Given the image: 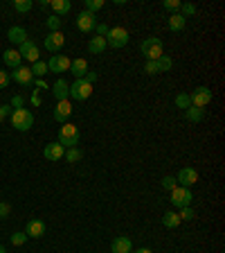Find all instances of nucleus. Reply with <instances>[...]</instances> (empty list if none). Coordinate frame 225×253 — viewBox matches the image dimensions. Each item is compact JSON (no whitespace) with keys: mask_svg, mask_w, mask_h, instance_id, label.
<instances>
[{"mask_svg":"<svg viewBox=\"0 0 225 253\" xmlns=\"http://www.w3.org/2000/svg\"><path fill=\"white\" fill-rule=\"evenodd\" d=\"M9 118H11V127L16 131H29L34 127V115L29 108H14Z\"/></svg>","mask_w":225,"mask_h":253,"instance_id":"nucleus-1","label":"nucleus"},{"mask_svg":"<svg viewBox=\"0 0 225 253\" xmlns=\"http://www.w3.org/2000/svg\"><path fill=\"white\" fill-rule=\"evenodd\" d=\"M140 48H142V54H144V59L146 61H158L162 57V50H165V45H162V41L158 36H151V38H144V41H142V45H140Z\"/></svg>","mask_w":225,"mask_h":253,"instance_id":"nucleus-2","label":"nucleus"},{"mask_svg":"<svg viewBox=\"0 0 225 253\" xmlns=\"http://www.w3.org/2000/svg\"><path fill=\"white\" fill-rule=\"evenodd\" d=\"M59 145H63L65 149L68 147H77L79 145V129H77V124L72 122H65L63 127L59 129V140H56Z\"/></svg>","mask_w":225,"mask_h":253,"instance_id":"nucleus-3","label":"nucleus"},{"mask_svg":"<svg viewBox=\"0 0 225 253\" xmlns=\"http://www.w3.org/2000/svg\"><path fill=\"white\" fill-rule=\"evenodd\" d=\"M171 201L173 206H176L178 210L180 208H187V206H192L194 201V194H192V188H180V185H176V188L171 190Z\"/></svg>","mask_w":225,"mask_h":253,"instance_id":"nucleus-4","label":"nucleus"},{"mask_svg":"<svg viewBox=\"0 0 225 253\" xmlns=\"http://www.w3.org/2000/svg\"><path fill=\"white\" fill-rule=\"evenodd\" d=\"M129 38L131 36L124 27H111V32H108V36H106V45L108 48L119 50V48H124V45L129 43Z\"/></svg>","mask_w":225,"mask_h":253,"instance_id":"nucleus-5","label":"nucleus"},{"mask_svg":"<svg viewBox=\"0 0 225 253\" xmlns=\"http://www.w3.org/2000/svg\"><path fill=\"white\" fill-rule=\"evenodd\" d=\"M90 95H92V86L86 79H75L72 84H70V97H72V100L84 102V100H88Z\"/></svg>","mask_w":225,"mask_h":253,"instance_id":"nucleus-6","label":"nucleus"},{"mask_svg":"<svg viewBox=\"0 0 225 253\" xmlns=\"http://www.w3.org/2000/svg\"><path fill=\"white\" fill-rule=\"evenodd\" d=\"M189 102L196 108H205L209 102H212V91L207 86H198L194 88V93H189Z\"/></svg>","mask_w":225,"mask_h":253,"instance_id":"nucleus-7","label":"nucleus"},{"mask_svg":"<svg viewBox=\"0 0 225 253\" xmlns=\"http://www.w3.org/2000/svg\"><path fill=\"white\" fill-rule=\"evenodd\" d=\"M97 27V16L95 14H90V11H79V16H77V30L79 32H84V34H88V32H92Z\"/></svg>","mask_w":225,"mask_h":253,"instance_id":"nucleus-8","label":"nucleus"},{"mask_svg":"<svg viewBox=\"0 0 225 253\" xmlns=\"http://www.w3.org/2000/svg\"><path fill=\"white\" fill-rule=\"evenodd\" d=\"M18 52H21V59H27L29 64H36L38 57H41V50H38V45L34 43V41H29V38H27L25 43L18 48Z\"/></svg>","mask_w":225,"mask_h":253,"instance_id":"nucleus-9","label":"nucleus"},{"mask_svg":"<svg viewBox=\"0 0 225 253\" xmlns=\"http://www.w3.org/2000/svg\"><path fill=\"white\" fill-rule=\"evenodd\" d=\"M176 181L180 183V188H192V185H196V181H198V172H196L194 167H182L180 172H178Z\"/></svg>","mask_w":225,"mask_h":253,"instance_id":"nucleus-10","label":"nucleus"},{"mask_svg":"<svg viewBox=\"0 0 225 253\" xmlns=\"http://www.w3.org/2000/svg\"><path fill=\"white\" fill-rule=\"evenodd\" d=\"M9 77H14V81L21 84V86H32L34 84V75H32V70L27 68V66H18L14 72H9Z\"/></svg>","mask_w":225,"mask_h":253,"instance_id":"nucleus-11","label":"nucleus"},{"mask_svg":"<svg viewBox=\"0 0 225 253\" xmlns=\"http://www.w3.org/2000/svg\"><path fill=\"white\" fill-rule=\"evenodd\" d=\"M45 231H48V226H45L43 219H29L25 226V235L27 237H34V240H38V237H43Z\"/></svg>","mask_w":225,"mask_h":253,"instance_id":"nucleus-12","label":"nucleus"},{"mask_svg":"<svg viewBox=\"0 0 225 253\" xmlns=\"http://www.w3.org/2000/svg\"><path fill=\"white\" fill-rule=\"evenodd\" d=\"M63 43H65V36L61 32H50L43 41L45 50H50V52H59V50L63 48Z\"/></svg>","mask_w":225,"mask_h":253,"instance_id":"nucleus-13","label":"nucleus"},{"mask_svg":"<svg viewBox=\"0 0 225 253\" xmlns=\"http://www.w3.org/2000/svg\"><path fill=\"white\" fill-rule=\"evenodd\" d=\"M70 115H72V104L68 102V100H63V102H56V108H54V120L61 124H65L70 120Z\"/></svg>","mask_w":225,"mask_h":253,"instance_id":"nucleus-14","label":"nucleus"},{"mask_svg":"<svg viewBox=\"0 0 225 253\" xmlns=\"http://www.w3.org/2000/svg\"><path fill=\"white\" fill-rule=\"evenodd\" d=\"M7 38H9L11 45H18V48H21V45L27 41V30L25 27H21V25H14V27H9Z\"/></svg>","mask_w":225,"mask_h":253,"instance_id":"nucleus-15","label":"nucleus"},{"mask_svg":"<svg viewBox=\"0 0 225 253\" xmlns=\"http://www.w3.org/2000/svg\"><path fill=\"white\" fill-rule=\"evenodd\" d=\"M68 68H70V59L65 54H54L48 64V70H52V72H68Z\"/></svg>","mask_w":225,"mask_h":253,"instance_id":"nucleus-16","label":"nucleus"},{"mask_svg":"<svg viewBox=\"0 0 225 253\" xmlns=\"http://www.w3.org/2000/svg\"><path fill=\"white\" fill-rule=\"evenodd\" d=\"M111 251L112 253H131L133 251V242H131L126 235H117L111 242Z\"/></svg>","mask_w":225,"mask_h":253,"instance_id":"nucleus-17","label":"nucleus"},{"mask_svg":"<svg viewBox=\"0 0 225 253\" xmlns=\"http://www.w3.org/2000/svg\"><path fill=\"white\" fill-rule=\"evenodd\" d=\"M65 154V147L59 145V143H50V145H45L43 149V156L48 158V161H61Z\"/></svg>","mask_w":225,"mask_h":253,"instance_id":"nucleus-18","label":"nucleus"},{"mask_svg":"<svg viewBox=\"0 0 225 253\" xmlns=\"http://www.w3.org/2000/svg\"><path fill=\"white\" fill-rule=\"evenodd\" d=\"M52 95L56 97V102H63V100H68V95H70V86H68V81H65V79H56V81H54V86H52Z\"/></svg>","mask_w":225,"mask_h":253,"instance_id":"nucleus-19","label":"nucleus"},{"mask_svg":"<svg viewBox=\"0 0 225 253\" xmlns=\"http://www.w3.org/2000/svg\"><path fill=\"white\" fill-rule=\"evenodd\" d=\"M2 61H5V66H9L11 70H16L23 59H21V52H18L16 48H9L2 52Z\"/></svg>","mask_w":225,"mask_h":253,"instance_id":"nucleus-20","label":"nucleus"},{"mask_svg":"<svg viewBox=\"0 0 225 253\" xmlns=\"http://www.w3.org/2000/svg\"><path fill=\"white\" fill-rule=\"evenodd\" d=\"M70 70H72V75L77 77V79H84L88 72V61L86 59H75L70 61Z\"/></svg>","mask_w":225,"mask_h":253,"instance_id":"nucleus-21","label":"nucleus"},{"mask_svg":"<svg viewBox=\"0 0 225 253\" xmlns=\"http://www.w3.org/2000/svg\"><path fill=\"white\" fill-rule=\"evenodd\" d=\"M50 7H52V11H54V16H65L70 9H72V2L70 0H52L50 2Z\"/></svg>","mask_w":225,"mask_h":253,"instance_id":"nucleus-22","label":"nucleus"},{"mask_svg":"<svg viewBox=\"0 0 225 253\" xmlns=\"http://www.w3.org/2000/svg\"><path fill=\"white\" fill-rule=\"evenodd\" d=\"M106 48H108L106 38H102V36H92L90 41H88V52L90 54H102Z\"/></svg>","mask_w":225,"mask_h":253,"instance_id":"nucleus-23","label":"nucleus"},{"mask_svg":"<svg viewBox=\"0 0 225 253\" xmlns=\"http://www.w3.org/2000/svg\"><path fill=\"white\" fill-rule=\"evenodd\" d=\"M162 224H165L167 228H178L180 226V217H178L176 210H167L165 215H162Z\"/></svg>","mask_w":225,"mask_h":253,"instance_id":"nucleus-24","label":"nucleus"},{"mask_svg":"<svg viewBox=\"0 0 225 253\" xmlns=\"http://www.w3.org/2000/svg\"><path fill=\"white\" fill-rule=\"evenodd\" d=\"M185 118H187V122H203L205 118V108H196V107H189L187 111H185Z\"/></svg>","mask_w":225,"mask_h":253,"instance_id":"nucleus-25","label":"nucleus"},{"mask_svg":"<svg viewBox=\"0 0 225 253\" xmlns=\"http://www.w3.org/2000/svg\"><path fill=\"white\" fill-rule=\"evenodd\" d=\"M185 25H187V18H182L180 14H171V16H169V30H171V32H182Z\"/></svg>","mask_w":225,"mask_h":253,"instance_id":"nucleus-26","label":"nucleus"},{"mask_svg":"<svg viewBox=\"0 0 225 253\" xmlns=\"http://www.w3.org/2000/svg\"><path fill=\"white\" fill-rule=\"evenodd\" d=\"M63 158H68V163H79L81 158H84V151L79 149V147H68L63 154Z\"/></svg>","mask_w":225,"mask_h":253,"instance_id":"nucleus-27","label":"nucleus"},{"mask_svg":"<svg viewBox=\"0 0 225 253\" xmlns=\"http://www.w3.org/2000/svg\"><path fill=\"white\" fill-rule=\"evenodd\" d=\"M29 70H32V75H34V77H43L45 72H48V64L38 59L36 64H32V66H29Z\"/></svg>","mask_w":225,"mask_h":253,"instance_id":"nucleus-28","label":"nucleus"},{"mask_svg":"<svg viewBox=\"0 0 225 253\" xmlns=\"http://www.w3.org/2000/svg\"><path fill=\"white\" fill-rule=\"evenodd\" d=\"M176 107L182 108V111H187V108L192 107V102H189V93H178L176 95Z\"/></svg>","mask_w":225,"mask_h":253,"instance_id":"nucleus-29","label":"nucleus"},{"mask_svg":"<svg viewBox=\"0 0 225 253\" xmlns=\"http://www.w3.org/2000/svg\"><path fill=\"white\" fill-rule=\"evenodd\" d=\"M156 64H158V70H160V72H169V70H171V66H173V61H171V57L162 54Z\"/></svg>","mask_w":225,"mask_h":253,"instance_id":"nucleus-30","label":"nucleus"},{"mask_svg":"<svg viewBox=\"0 0 225 253\" xmlns=\"http://www.w3.org/2000/svg\"><path fill=\"white\" fill-rule=\"evenodd\" d=\"M14 9L18 14H27V11L32 9V0H14Z\"/></svg>","mask_w":225,"mask_h":253,"instance_id":"nucleus-31","label":"nucleus"},{"mask_svg":"<svg viewBox=\"0 0 225 253\" xmlns=\"http://www.w3.org/2000/svg\"><path fill=\"white\" fill-rule=\"evenodd\" d=\"M194 14H196V5H194V2H182L180 5V16L189 18V16H194Z\"/></svg>","mask_w":225,"mask_h":253,"instance_id":"nucleus-32","label":"nucleus"},{"mask_svg":"<svg viewBox=\"0 0 225 253\" xmlns=\"http://www.w3.org/2000/svg\"><path fill=\"white\" fill-rule=\"evenodd\" d=\"M45 25H48L50 32H61V18H59V16H54V14L48 18V21H45Z\"/></svg>","mask_w":225,"mask_h":253,"instance_id":"nucleus-33","label":"nucleus"},{"mask_svg":"<svg viewBox=\"0 0 225 253\" xmlns=\"http://www.w3.org/2000/svg\"><path fill=\"white\" fill-rule=\"evenodd\" d=\"M178 217H180V221H192L194 217H196V213H194L192 206H187V208H180V213H178Z\"/></svg>","mask_w":225,"mask_h":253,"instance_id":"nucleus-34","label":"nucleus"},{"mask_svg":"<svg viewBox=\"0 0 225 253\" xmlns=\"http://www.w3.org/2000/svg\"><path fill=\"white\" fill-rule=\"evenodd\" d=\"M99 9H104V0H86V11L95 14Z\"/></svg>","mask_w":225,"mask_h":253,"instance_id":"nucleus-35","label":"nucleus"},{"mask_svg":"<svg viewBox=\"0 0 225 253\" xmlns=\"http://www.w3.org/2000/svg\"><path fill=\"white\" fill-rule=\"evenodd\" d=\"M9 240H11V244H14V247H23V244H25L27 240H29V237H27V235H25V231H23V233H14V235H11Z\"/></svg>","mask_w":225,"mask_h":253,"instance_id":"nucleus-36","label":"nucleus"},{"mask_svg":"<svg viewBox=\"0 0 225 253\" xmlns=\"http://www.w3.org/2000/svg\"><path fill=\"white\" fill-rule=\"evenodd\" d=\"M162 5H165V9H169V11H173V14H180V0H165V2H162Z\"/></svg>","mask_w":225,"mask_h":253,"instance_id":"nucleus-37","label":"nucleus"},{"mask_svg":"<svg viewBox=\"0 0 225 253\" xmlns=\"http://www.w3.org/2000/svg\"><path fill=\"white\" fill-rule=\"evenodd\" d=\"M176 185H178L176 177H162V188H165V190H169V192H171Z\"/></svg>","mask_w":225,"mask_h":253,"instance_id":"nucleus-38","label":"nucleus"},{"mask_svg":"<svg viewBox=\"0 0 225 253\" xmlns=\"http://www.w3.org/2000/svg\"><path fill=\"white\" fill-rule=\"evenodd\" d=\"M144 72H146V75H160V70H158L156 61H144Z\"/></svg>","mask_w":225,"mask_h":253,"instance_id":"nucleus-39","label":"nucleus"},{"mask_svg":"<svg viewBox=\"0 0 225 253\" xmlns=\"http://www.w3.org/2000/svg\"><path fill=\"white\" fill-rule=\"evenodd\" d=\"M97 36H102V38H106L108 36V32H111V27L106 25V23H97Z\"/></svg>","mask_w":225,"mask_h":253,"instance_id":"nucleus-40","label":"nucleus"},{"mask_svg":"<svg viewBox=\"0 0 225 253\" xmlns=\"http://www.w3.org/2000/svg\"><path fill=\"white\" fill-rule=\"evenodd\" d=\"M7 115H11V104H0V122H5Z\"/></svg>","mask_w":225,"mask_h":253,"instance_id":"nucleus-41","label":"nucleus"},{"mask_svg":"<svg viewBox=\"0 0 225 253\" xmlns=\"http://www.w3.org/2000/svg\"><path fill=\"white\" fill-rule=\"evenodd\" d=\"M9 79H11L9 72L0 68V88H7V86H9Z\"/></svg>","mask_w":225,"mask_h":253,"instance_id":"nucleus-42","label":"nucleus"},{"mask_svg":"<svg viewBox=\"0 0 225 253\" xmlns=\"http://www.w3.org/2000/svg\"><path fill=\"white\" fill-rule=\"evenodd\" d=\"M9 213H11V206L5 204V201H0V219H7Z\"/></svg>","mask_w":225,"mask_h":253,"instance_id":"nucleus-43","label":"nucleus"},{"mask_svg":"<svg viewBox=\"0 0 225 253\" xmlns=\"http://www.w3.org/2000/svg\"><path fill=\"white\" fill-rule=\"evenodd\" d=\"M23 102H25V100H23V95H14V100H11V107H14V108H23Z\"/></svg>","mask_w":225,"mask_h":253,"instance_id":"nucleus-44","label":"nucleus"},{"mask_svg":"<svg viewBox=\"0 0 225 253\" xmlns=\"http://www.w3.org/2000/svg\"><path fill=\"white\" fill-rule=\"evenodd\" d=\"M84 79H86L88 84H90V86H92V84H95V81H97V72H90V70H88V72H86V77H84Z\"/></svg>","mask_w":225,"mask_h":253,"instance_id":"nucleus-45","label":"nucleus"},{"mask_svg":"<svg viewBox=\"0 0 225 253\" xmlns=\"http://www.w3.org/2000/svg\"><path fill=\"white\" fill-rule=\"evenodd\" d=\"M131 253H153L151 249H146V247H142V249H138V251H131Z\"/></svg>","mask_w":225,"mask_h":253,"instance_id":"nucleus-46","label":"nucleus"},{"mask_svg":"<svg viewBox=\"0 0 225 253\" xmlns=\"http://www.w3.org/2000/svg\"><path fill=\"white\" fill-rule=\"evenodd\" d=\"M0 253H7V249H5V247H2V244H0Z\"/></svg>","mask_w":225,"mask_h":253,"instance_id":"nucleus-47","label":"nucleus"}]
</instances>
